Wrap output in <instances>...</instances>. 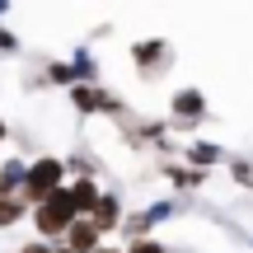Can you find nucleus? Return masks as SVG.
Listing matches in <instances>:
<instances>
[{
    "mask_svg": "<svg viewBox=\"0 0 253 253\" xmlns=\"http://www.w3.org/2000/svg\"><path fill=\"white\" fill-rule=\"evenodd\" d=\"M56 188H66V160H56V155H42V160L28 164V178H24V188H19V202L33 211V207H42V202L52 197Z\"/></svg>",
    "mask_w": 253,
    "mask_h": 253,
    "instance_id": "f03ea898",
    "label": "nucleus"
},
{
    "mask_svg": "<svg viewBox=\"0 0 253 253\" xmlns=\"http://www.w3.org/2000/svg\"><path fill=\"white\" fill-rule=\"evenodd\" d=\"M131 56H136L141 66H160V61H169V42H160V38H150V42H136Z\"/></svg>",
    "mask_w": 253,
    "mask_h": 253,
    "instance_id": "1a4fd4ad",
    "label": "nucleus"
},
{
    "mask_svg": "<svg viewBox=\"0 0 253 253\" xmlns=\"http://www.w3.org/2000/svg\"><path fill=\"white\" fill-rule=\"evenodd\" d=\"M150 225H155V211H136V216H122V235L131 239V244H136V239H141Z\"/></svg>",
    "mask_w": 253,
    "mask_h": 253,
    "instance_id": "9b49d317",
    "label": "nucleus"
},
{
    "mask_svg": "<svg viewBox=\"0 0 253 253\" xmlns=\"http://www.w3.org/2000/svg\"><path fill=\"white\" fill-rule=\"evenodd\" d=\"M66 192H71V202H75V216H89V211L99 207V197H103L94 178H71V183H66Z\"/></svg>",
    "mask_w": 253,
    "mask_h": 253,
    "instance_id": "0eeeda50",
    "label": "nucleus"
},
{
    "mask_svg": "<svg viewBox=\"0 0 253 253\" xmlns=\"http://www.w3.org/2000/svg\"><path fill=\"white\" fill-rule=\"evenodd\" d=\"M71 103L84 113V118H94V113H103V118H122V99L108 94V89H99V84H75Z\"/></svg>",
    "mask_w": 253,
    "mask_h": 253,
    "instance_id": "7ed1b4c3",
    "label": "nucleus"
},
{
    "mask_svg": "<svg viewBox=\"0 0 253 253\" xmlns=\"http://www.w3.org/2000/svg\"><path fill=\"white\" fill-rule=\"evenodd\" d=\"M0 141H5V122H0Z\"/></svg>",
    "mask_w": 253,
    "mask_h": 253,
    "instance_id": "f3484780",
    "label": "nucleus"
},
{
    "mask_svg": "<svg viewBox=\"0 0 253 253\" xmlns=\"http://www.w3.org/2000/svg\"><path fill=\"white\" fill-rule=\"evenodd\" d=\"M169 118H178V122H202V113H207V94L202 89H178L169 99Z\"/></svg>",
    "mask_w": 253,
    "mask_h": 253,
    "instance_id": "39448f33",
    "label": "nucleus"
},
{
    "mask_svg": "<svg viewBox=\"0 0 253 253\" xmlns=\"http://www.w3.org/2000/svg\"><path fill=\"white\" fill-rule=\"evenodd\" d=\"M61 249H71V253H99V230L89 225V220H75L71 230H66V239H61Z\"/></svg>",
    "mask_w": 253,
    "mask_h": 253,
    "instance_id": "423d86ee",
    "label": "nucleus"
},
{
    "mask_svg": "<svg viewBox=\"0 0 253 253\" xmlns=\"http://www.w3.org/2000/svg\"><path fill=\"white\" fill-rule=\"evenodd\" d=\"M126 253H169V249H164V244H155V239H136Z\"/></svg>",
    "mask_w": 253,
    "mask_h": 253,
    "instance_id": "4468645a",
    "label": "nucleus"
},
{
    "mask_svg": "<svg viewBox=\"0 0 253 253\" xmlns=\"http://www.w3.org/2000/svg\"><path fill=\"white\" fill-rule=\"evenodd\" d=\"M24 216H28V207L19 197H0V230H9L14 220H24Z\"/></svg>",
    "mask_w": 253,
    "mask_h": 253,
    "instance_id": "f8f14e48",
    "label": "nucleus"
},
{
    "mask_svg": "<svg viewBox=\"0 0 253 253\" xmlns=\"http://www.w3.org/2000/svg\"><path fill=\"white\" fill-rule=\"evenodd\" d=\"M14 47H19L14 33H9V28H0V52H14Z\"/></svg>",
    "mask_w": 253,
    "mask_h": 253,
    "instance_id": "2eb2a0df",
    "label": "nucleus"
},
{
    "mask_svg": "<svg viewBox=\"0 0 253 253\" xmlns=\"http://www.w3.org/2000/svg\"><path fill=\"white\" fill-rule=\"evenodd\" d=\"M188 160H192V169H207V164H220V160H225V150H220L216 141H192Z\"/></svg>",
    "mask_w": 253,
    "mask_h": 253,
    "instance_id": "9d476101",
    "label": "nucleus"
},
{
    "mask_svg": "<svg viewBox=\"0 0 253 253\" xmlns=\"http://www.w3.org/2000/svg\"><path fill=\"white\" fill-rule=\"evenodd\" d=\"M99 253H122V249H103V244H99Z\"/></svg>",
    "mask_w": 253,
    "mask_h": 253,
    "instance_id": "dca6fc26",
    "label": "nucleus"
},
{
    "mask_svg": "<svg viewBox=\"0 0 253 253\" xmlns=\"http://www.w3.org/2000/svg\"><path fill=\"white\" fill-rule=\"evenodd\" d=\"M28 216H33V230H38V239H42V244H61L66 230L80 220V216H75V202H71V192H66V188H56L52 197H47L42 207H33Z\"/></svg>",
    "mask_w": 253,
    "mask_h": 253,
    "instance_id": "f257e3e1",
    "label": "nucleus"
},
{
    "mask_svg": "<svg viewBox=\"0 0 253 253\" xmlns=\"http://www.w3.org/2000/svg\"><path fill=\"white\" fill-rule=\"evenodd\" d=\"M230 173H235L239 188H253V164L249 160H230Z\"/></svg>",
    "mask_w": 253,
    "mask_h": 253,
    "instance_id": "ddd939ff",
    "label": "nucleus"
},
{
    "mask_svg": "<svg viewBox=\"0 0 253 253\" xmlns=\"http://www.w3.org/2000/svg\"><path fill=\"white\" fill-rule=\"evenodd\" d=\"M84 220H89V225L99 230V235L118 230V225H122V202H118V192H103V197H99V207H94Z\"/></svg>",
    "mask_w": 253,
    "mask_h": 253,
    "instance_id": "20e7f679",
    "label": "nucleus"
},
{
    "mask_svg": "<svg viewBox=\"0 0 253 253\" xmlns=\"http://www.w3.org/2000/svg\"><path fill=\"white\" fill-rule=\"evenodd\" d=\"M164 178H169L178 192H197L202 183H207V173H202V169H178V164H164Z\"/></svg>",
    "mask_w": 253,
    "mask_h": 253,
    "instance_id": "6e6552de",
    "label": "nucleus"
}]
</instances>
